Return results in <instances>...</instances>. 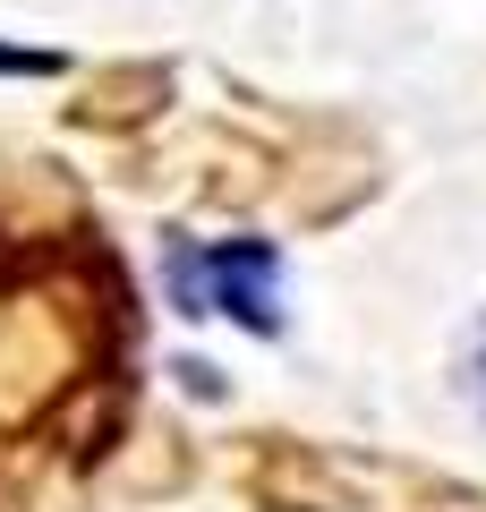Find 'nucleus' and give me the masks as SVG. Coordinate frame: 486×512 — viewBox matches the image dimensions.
Returning <instances> with one entry per match:
<instances>
[{"instance_id": "nucleus-1", "label": "nucleus", "mask_w": 486, "mask_h": 512, "mask_svg": "<svg viewBox=\"0 0 486 512\" xmlns=\"http://www.w3.org/2000/svg\"><path fill=\"white\" fill-rule=\"evenodd\" d=\"M171 299L188 316H231L248 333H282V256L265 239H214V248H171L162 256Z\"/></svg>"}, {"instance_id": "nucleus-2", "label": "nucleus", "mask_w": 486, "mask_h": 512, "mask_svg": "<svg viewBox=\"0 0 486 512\" xmlns=\"http://www.w3.org/2000/svg\"><path fill=\"white\" fill-rule=\"evenodd\" d=\"M469 393H478V410H486V325H478V342H469Z\"/></svg>"}]
</instances>
